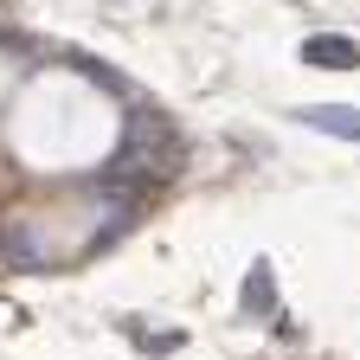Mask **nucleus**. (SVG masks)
Masks as SVG:
<instances>
[{
  "label": "nucleus",
  "mask_w": 360,
  "mask_h": 360,
  "mask_svg": "<svg viewBox=\"0 0 360 360\" xmlns=\"http://www.w3.org/2000/svg\"><path fill=\"white\" fill-rule=\"evenodd\" d=\"M302 65H315V71H354L360 65V45L341 39V32H309L302 39Z\"/></svg>",
  "instance_id": "obj_1"
},
{
  "label": "nucleus",
  "mask_w": 360,
  "mask_h": 360,
  "mask_svg": "<svg viewBox=\"0 0 360 360\" xmlns=\"http://www.w3.org/2000/svg\"><path fill=\"white\" fill-rule=\"evenodd\" d=\"M277 309V277H270V264H251L245 277V315H270Z\"/></svg>",
  "instance_id": "obj_2"
},
{
  "label": "nucleus",
  "mask_w": 360,
  "mask_h": 360,
  "mask_svg": "<svg viewBox=\"0 0 360 360\" xmlns=\"http://www.w3.org/2000/svg\"><path fill=\"white\" fill-rule=\"evenodd\" d=\"M309 129H328V135H347V142H360V110H296Z\"/></svg>",
  "instance_id": "obj_3"
}]
</instances>
